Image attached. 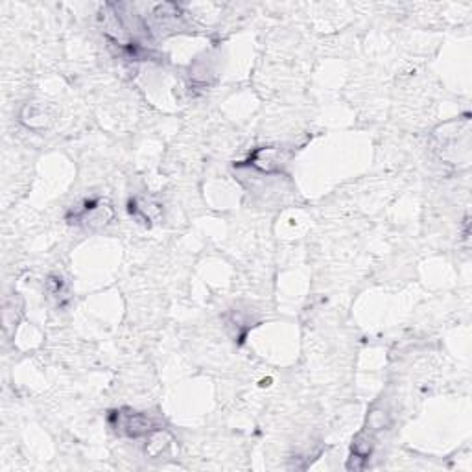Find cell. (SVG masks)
<instances>
[{"label":"cell","mask_w":472,"mask_h":472,"mask_svg":"<svg viewBox=\"0 0 472 472\" xmlns=\"http://www.w3.org/2000/svg\"><path fill=\"white\" fill-rule=\"evenodd\" d=\"M151 421L148 419V415L144 414H126L122 415L118 414V428L126 430L129 435L136 438V435H142V433H148L151 430Z\"/></svg>","instance_id":"obj_1"}]
</instances>
